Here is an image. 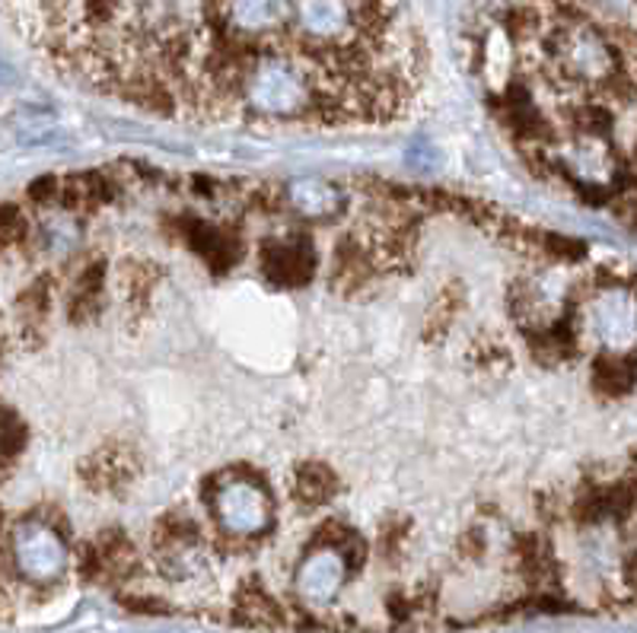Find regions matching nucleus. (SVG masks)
<instances>
[{"mask_svg":"<svg viewBox=\"0 0 637 633\" xmlns=\"http://www.w3.org/2000/svg\"><path fill=\"white\" fill-rule=\"evenodd\" d=\"M51 71L211 128L367 131L408 115L427 48L408 0H3Z\"/></svg>","mask_w":637,"mask_h":633,"instance_id":"f257e3e1","label":"nucleus"},{"mask_svg":"<svg viewBox=\"0 0 637 633\" xmlns=\"http://www.w3.org/2000/svg\"><path fill=\"white\" fill-rule=\"evenodd\" d=\"M475 68L533 175L587 201L637 198V0H491Z\"/></svg>","mask_w":637,"mask_h":633,"instance_id":"f03ea898","label":"nucleus"}]
</instances>
